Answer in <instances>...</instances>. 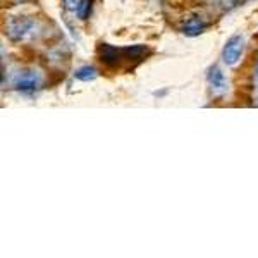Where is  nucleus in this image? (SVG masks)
Here are the masks:
<instances>
[{
  "label": "nucleus",
  "mask_w": 258,
  "mask_h": 258,
  "mask_svg": "<svg viewBox=\"0 0 258 258\" xmlns=\"http://www.w3.org/2000/svg\"><path fill=\"white\" fill-rule=\"evenodd\" d=\"M16 88H18L19 91H35L38 88V83L33 78H22V79L18 81Z\"/></svg>",
  "instance_id": "nucleus-6"
},
{
  "label": "nucleus",
  "mask_w": 258,
  "mask_h": 258,
  "mask_svg": "<svg viewBox=\"0 0 258 258\" xmlns=\"http://www.w3.org/2000/svg\"><path fill=\"white\" fill-rule=\"evenodd\" d=\"M76 14H78V18L83 19V21L90 18V14H91V0H81L79 5H78V9H76Z\"/></svg>",
  "instance_id": "nucleus-7"
},
{
  "label": "nucleus",
  "mask_w": 258,
  "mask_h": 258,
  "mask_svg": "<svg viewBox=\"0 0 258 258\" xmlns=\"http://www.w3.org/2000/svg\"><path fill=\"white\" fill-rule=\"evenodd\" d=\"M208 83H210L212 90L215 91V93H224L225 88H227V83H225V78H224V73H222L220 69H218L217 66L210 67V71H208Z\"/></svg>",
  "instance_id": "nucleus-2"
},
{
  "label": "nucleus",
  "mask_w": 258,
  "mask_h": 258,
  "mask_svg": "<svg viewBox=\"0 0 258 258\" xmlns=\"http://www.w3.org/2000/svg\"><path fill=\"white\" fill-rule=\"evenodd\" d=\"M244 50V38L241 35H234L227 40L224 50H222V59L227 66H234L241 59V54Z\"/></svg>",
  "instance_id": "nucleus-1"
},
{
  "label": "nucleus",
  "mask_w": 258,
  "mask_h": 258,
  "mask_svg": "<svg viewBox=\"0 0 258 258\" xmlns=\"http://www.w3.org/2000/svg\"><path fill=\"white\" fill-rule=\"evenodd\" d=\"M119 50H117L116 47H112V45H107L103 43L102 47H100V60L103 62V64H107V66L114 67L119 64Z\"/></svg>",
  "instance_id": "nucleus-3"
},
{
  "label": "nucleus",
  "mask_w": 258,
  "mask_h": 258,
  "mask_svg": "<svg viewBox=\"0 0 258 258\" xmlns=\"http://www.w3.org/2000/svg\"><path fill=\"white\" fill-rule=\"evenodd\" d=\"M79 2L81 0H64V7H66L67 11H76Z\"/></svg>",
  "instance_id": "nucleus-9"
},
{
  "label": "nucleus",
  "mask_w": 258,
  "mask_h": 258,
  "mask_svg": "<svg viewBox=\"0 0 258 258\" xmlns=\"http://www.w3.org/2000/svg\"><path fill=\"white\" fill-rule=\"evenodd\" d=\"M124 54L129 59H139L143 54H146V47L143 45H133V47H126L124 48Z\"/></svg>",
  "instance_id": "nucleus-8"
},
{
  "label": "nucleus",
  "mask_w": 258,
  "mask_h": 258,
  "mask_svg": "<svg viewBox=\"0 0 258 258\" xmlns=\"http://www.w3.org/2000/svg\"><path fill=\"white\" fill-rule=\"evenodd\" d=\"M97 76H99V71L91 66H83L74 73V78L79 81H93Z\"/></svg>",
  "instance_id": "nucleus-5"
},
{
  "label": "nucleus",
  "mask_w": 258,
  "mask_h": 258,
  "mask_svg": "<svg viewBox=\"0 0 258 258\" xmlns=\"http://www.w3.org/2000/svg\"><path fill=\"white\" fill-rule=\"evenodd\" d=\"M203 29H205L203 21H201L200 18H197V16H193V18H189L188 21L184 22L182 33H184L186 37H198V35L203 33Z\"/></svg>",
  "instance_id": "nucleus-4"
}]
</instances>
